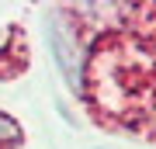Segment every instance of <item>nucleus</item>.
<instances>
[{
    "instance_id": "2",
    "label": "nucleus",
    "mask_w": 156,
    "mask_h": 149,
    "mask_svg": "<svg viewBox=\"0 0 156 149\" xmlns=\"http://www.w3.org/2000/svg\"><path fill=\"white\" fill-rule=\"evenodd\" d=\"M17 135H21L17 122H14V118H7V115H0V142H14Z\"/></svg>"
},
{
    "instance_id": "1",
    "label": "nucleus",
    "mask_w": 156,
    "mask_h": 149,
    "mask_svg": "<svg viewBox=\"0 0 156 149\" xmlns=\"http://www.w3.org/2000/svg\"><path fill=\"white\" fill-rule=\"evenodd\" d=\"M49 42H52V55H56L66 83L73 90H80V49H76V42H73L69 24H62L59 17H52L49 21Z\"/></svg>"
}]
</instances>
